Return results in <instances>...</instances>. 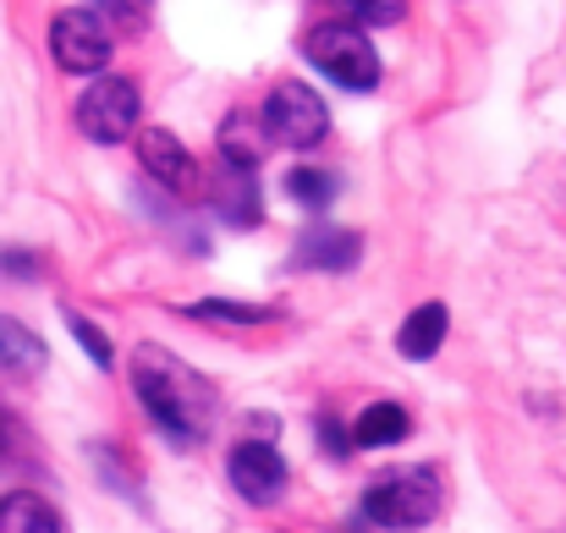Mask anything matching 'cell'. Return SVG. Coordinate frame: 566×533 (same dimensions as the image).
<instances>
[{
  "label": "cell",
  "instance_id": "cell-1",
  "mask_svg": "<svg viewBox=\"0 0 566 533\" xmlns=\"http://www.w3.org/2000/svg\"><path fill=\"white\" fill-rule=\"evenodd\" d=\"M133 390H138V401L149 407V418L160 424V435H166L171 446L188 451V446H198V440L209 435L214 396H209V385H203L177 353L144 342V347L133 353Z\"/></svg>",
  "mask_w": 566,
  "mask_h": 533
},
{
  "label": "cell",
  "instance_id": "cell-2",
  "mask_svg": "<svg viewBox=\"0 0 566 533\" xmlns=\"http://www.w3.org/2000/svg\"><path fill=\"white\" fill-rule=\"evenodd\" d=\"M303 55H308L331 83H342V88H358V94H364V88L379 83L375 44H369L364 28H353V22H319V28H308Z\"/></svg>",
  "mask_w": 566,
  "mask_h": 533
},
{
  "label": "cell",
  "instance_id": "cell-3",
  "mask_svg": "<svg viewBox=\"0 0 566 533\" xmlns=\"http://www.w3.org/2000/svg\"><path fill=\"white\" fill-rule=\"evenodd\" d=\"M434 512H440V490H434V479H429L423 468L385 473V479L369 484V495H364V518L379 523V529H390V533L423 529Z\"/></svg>",
  "mask_w": 566,
  "mask_h": 533
},
{
  "label": "cell",
  "instance_id": "cell-4",
  "mask_svg": "<svg viewBox=\"0 0 566 533\" xmlns=\"http://www.w3.org/2000/svg\"><path fill=\"white\" fill-rule=\"evenodd\" d=\"M331 133V111L308 83H275L264 100V138L286 149H314Z\"/></svg>",
  "mask_w": 566,
  "mask_h": 533
},
{
  "label": "cell",
  "instance_id": "cell-5",
  "mask_svg": "<svg viewBox=\"0 0 566 533\" xmlns=\"http://www.w3.org/2000/svg\"><path fill=\"white\" fill-rule=\"evenodd\" d=\"M138 111H144V100H138L133 77H99L77 100V127L88 144H122V138H133Z\"/></svg>",
  "mask_w": 566,
  "mask_h": 533
},
{
  "label": "cell",
  "instance_id": "cell-6",
  "mask_svg": "<svg viewBox=\"0 0 566 533\" xmlns=\"http://www.w3.org/2000/svg\"><path fill=\"white\" fill-rule=\"evenodd\" d=\"M50 55H55L61 72H105V61H111V28L94 11L72 6V11H61L50 22Z\"/></svg>",
  "mask_w": 566,
  "mask_h": 533
},
{
  "label": "cell",
  "instance_id": "cell-7",
  "mask_svg": "<svg viewBox=\"0 0 566 533\" xmlns=\"http://www.w3.org/2000/svg\"><path fill=\"white\" fill-rule=\"evenodd\" d=\"M231 484H237L242 501L275 506V501L286 495V462H281V451L264 446V440H242V446L231 451Z\"/></svg>",
  "mask_w": 566,
  "mask_h": 533
},
{
  "label": "cell",
  "instance_id": "cell-8",
  "mask_svg": "<svg viewBox=\"0 0 566 533\" xmlns=\"http://www.w3.org/2000/svg\"><path fill=\"white\" fill-rule=\"evenodd\" d=\"M138 160H144V171L160 181V187H171V192H198V166H192V155L182 149V138L177 133H166V127H144L138 133Z\"/></svg>",
  "mask_w": 566,
  "mask_h": 533
},
{
  "label": "cell",
  "instance_id": "cell-9",
  "mask_svg": "<svg viewBox=\"0 0 566 533\" xmlns=\"http://www.w3.org/2000/svg\"><path fill=\"white\" fill-rule=\"evenodd\" d=\"M358 253H364V237L342 231V226H314L297 242V264H308V270H353Z\"/></svg>",
  "mask_w": 566,
  "mask_h": 533
},
{
  "label": "cell",
  "instance_id": "cell-10",
  "mask_svg": "<svg viewBox=\"0 0 566 533\" xmlns=\"http://www.w3.org/2000/svg\"><path fill=\"white\" fill-rule=\"evenodd\" d=\"M446 303H423V309H412L407 320H401V331H396V347L407 363H423V357L440 353V342H446Z\"/></svg>",
  "mask_w": 566,
  "mask_h": 533
},
{
  "label": "cell",
  "instance_id": "cell-11",
  "mask_svg": "<svg viewBox=\"0 0 566 533\" xmlns=\"http://www.w3.org/2000/svg\"><path fill=\"white\" fill-rule=\"evenodd\" d=\"M407 435H412L407 407H396V401H375V407H364V418H358V429H353V446H364V451H385V446H401Z\"/></svg>",
  "mask_w": 566,
  "mask_h": 533
},
{
  "label": "cell",
  "instance_id": "cell-12",
  "mask_svg": "<svg viewBox=\"0 0 566 533\" xmlns=\"http://www.w3.org/2000/svg\"><path fill=\"white\" fill-rule=\"evenodd\" d=\"M214 209L231 220V226H259L264 220V203H259V187H253V171H220L214 181Z\"/></svg>",
  "mask_w": 566,
  "mask_h": 533
},
{
  "label": "cell",
  "instance_id": "cell-13",
  "mask_svg": "<svg viewBox=\"0 0 566 533\" xmlns=\"http://www.w3.org/2000/svg\"><path fill=\"white\" fill-rule=\"evenodd\" d=\"M0 533H61V512L33 495V490H17L0 501Z\"/></svg>",
  "mask_w": 566,
  "mask_h": 533
},
{
  "label": "cell",
  "instance_id": "cell-14",
  "mask_svg": "<svg viewBox=\"0 0 566 533\" xmlns=\"http://www.w3.org/2000/svg\"><path fill=\"white\" fill-rule=\"evenodd\" d=\"M220 160H226L231 171H259V160H264V133H259L242 111L220 122Z\"/></svg>",
  "mask_w": 566,
  "mask_h": 533
},
{
  "label": "cell",
  "instance_id": "cell-15",
  "mask_svg": "<svg viewBox=\"0 0 566 533\" xmlns=\"http://www.w3.org/2000/svg\"><path fill=\"white\" fill-rule=\"evenodd\" d=\"M44 357H50L44 342H39L22 320H6V314H0V368H6V374H39Z\"/></svg>",
  "mask_w": 566,
  "mask_h": 533
},
{
  "label": "cell",
  "instance_id": "cell-16",
  "mask_svg": "<svg viewBox=\"0 0 566 533\" xmlns=\"http://www.w3.org/2000/svg\"><path fill=\"white\" fill-rule=\"evenodd\" d=\"M336 6V22H353V28H390L407 17V0H331Z\"/></svg>",
  "mask_w": 566,
  "mask_h": 533
},
{
  "label": "cell",
  "instance_id": "cell-17",
  "mask_svg": "<svg viewBox=\"0 0 566 533\" xmlns=\"http://www.w3.org/2000/svg\"><path fill=\"white\" fill-rule=\"evenodd\" d=\"M286 192L303 203V209H325L331 198H336V177L331 171H314V166H297V171H286Z\"/></svg>",
  "mask_w": 566,
  "mask_h": 533
},
{
  "label": "cell",
  "instance_id": "cell-18",
  "mask_svg": "<svg viewBox=\"0 0 566 533\" xmlns=\"http://www.w3.org/2000/svg\"><path fill=\"white\" fill-rule=\"evenodd\" d=\"M192 320H220V325H264L275 320V309H259V303H226V297H203L188 309Z\"/></svg>",
  "mask_w": 566,
  "mask_h": 533
},
{
  "label": "cell",
  "instance_id": "cell-19",
  "mask_svg": "<svg viewBox=\"0 0 566 533\" xmlns=\"http://www.w3.org/2000/svg\"><path fill=\"white\" fill-rule=\"evenodd\" d=\"M66 331H72V336H77V342L88 347V357H94L99 368H111V342H105V336H99V331H94V325H88L83 314H66Z\"/></svg>",
  "mask_w": 566,
  "mask_h": 533
},
{
  "label": "cell",
  "instance_id": "cell-20",
  "mask_svg": "<svg viewBox=\"0 0 566 533\" xmlns=\"http://www.w3.org/2000/svg\"><path fill=\"white\" fill-rule=\"evenodd\" d=\"M319 446H325V451H336V457H347V451H353V440H347V429H342V424H331V418L319 424Z\"/></svg>",
  "mask_w": 566,
  "mask_h": 533
}]
</instances>
